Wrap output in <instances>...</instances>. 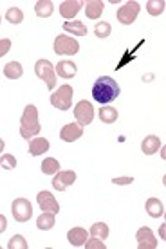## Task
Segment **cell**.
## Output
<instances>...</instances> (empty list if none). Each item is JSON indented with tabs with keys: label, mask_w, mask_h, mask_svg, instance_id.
Instances as JSON below:
<instances>
[{
	"label": "cell",
	"mask_w": 166,
	"mask_h": 249,
	"mask_svg": "<svg viewBox=\"0 0 166 249\" xmlns=\"http://www.w3.org/2000/svg\"><path fill=\"white\" fill-rule=\"evenodd\" d=\"M7 230V218L4 215H0V235Z\"/></svg>",
	"instance_id": "cell-35"
},
{
	"label": "cell",
	"mask_w": 166,
	"mask_h": 249,
	"mask_svg": "<svg viewBox=\"0 0 166 249\" xmlns=\"http://www.w3.org/2000/svg\"><path fill=\"white\" fill-rule=\"evenodd\" d=\"M51 105L58 108V110H71V107H73V87L71 85H60L58 90L51 94Z\"/></svg>",
	"instance_id": "cell-4"
},
{
	"label": "cell",
	"mask_w": 166,
	"mask_h": 249,
	"mask_svg": "<svg viewBox=\"0 0 166 249\" xmlns=\"http://www.w3.org/2000/svg\"><path fill=\"white\" fill-rule=\"evenodd\" d=\"M147 11L152 17H159L165 13V0H148L147 2Z\"/></svg>",
	"instance_id": "cell-27"
},
{
	"label": "cell",
	"mask_w": 166,
	"mask_h": 249,
	"mask_svg": "<svg viewBox=\"0 0 166 249\" xmlns=\"http://www.w3.org/2000/svg\"><path fill=\"white\" fill-rule=\"evenodd\" d=\"M105 11V4L101 0H89L85 4V15L87 18L98 20L101 17V13Z\"/></svg>",
	"instance_id": "cell-17"
},
{
	"label": "cell",
	"mask_w": 166,
	"mask_h": 249,
	"mask_svg": "<svg viewBox=\"0 0 166 249\" xmlns=\"http://www.w3.org/2000/svg\"><path fill=\"white\" fill-rule=\"evenodd\" d=\"M53 49H55L56 54L74 56V54H78V51H80V42L73 36H67V35H58V36L55 38Z\"/></svg>",
	"instance_id": "cell-3"
},
{
	"label": "cell",
	"mask_w": 166,
	"mask_h": 249,
	"mask_svg": "<svg viewBox=\"0 0 166 249\" xmlns=\"http://www.w3.org/2000/svg\"><path fill=\"white\" fill-rule=\"evenodd\" d=\"M47 150H49V141L45 137H33L31 141H29V154L33 157L42 156Z\"/></svg>",
	"instance_id": "cell-16"
},
{
	"label": "cell",
	"mask_w": 166,
	"mask_h": 249,
	"mask_svg": "<svg viewBox=\"0 0 166 249\" xmlns=\"http://www.w3.org/2000/svg\"><path fill=\"white\" fill-rule=\"evenodd\" d=\"M53 11H55V6H53L51 0H38L37 4H35V13L40 18H49Z\"/></svg>",
	"instance_id": "cell-20"
},
{
	"label": "cell",
	"mask_w": 166,
	"mask_h": 249,
	"mask_svg": "<svg viewBox=\"0 0 166 249\" xmlns=\"http://www.w3.org/2000/svg\"><path fill=\"white\" fill-rule=\"evenodd\" d=\"M76 179H78V175H76V172H73V170L58 172V174H55V177H53V188L58 190V192H65L69 186H73L74 182H76Z\"/></svg>",
	"instance_id": "cell-10"
},
{
	"label": "cell",
	"mask_w": 166,
	"mask_h": 249,
	"mask_svg": "<svg viewBox=\"0 0 166 249\" xmlns=\"http://www.w3.org/2000/svg\"><path fill=\"white\" fill-rule=\"evenodd\" d=\"M91 237L107 240V237H109V226L105 224V222H96V224H92L91 226Z\"/></svg>",
	"instance_id": "cell-28"
},
{
	"label": "cell",
	"mask_w": 166,
	"mask_h": 249,
	"mask_svg": "<svg viewBox=\"0 0 166 249\" xmlns=\"http://www.w3.org/2000/svg\"><path fill=\"white\" fill-rule=\"evenodd\" d=\"M0 166L4 170H13L15 166H17V159H15V156H11V154H4V156L0 157Z\"/></svg>",
	"instance_id": "cell-31"
},
{
	"label": "cell",
	"mask_w": 166,
	"mask_h": 249,
	"mask_svg": "<svg viewBox=\"0 0 166 249\" xmlns=\"http://www.w3.org/2000/svg\"><path fill=\"white\" fill-rule=\"evenodd\" d=\"M83 136V126H80L78 123H67L60 132V137L65 143H74Z\"/></svg>",
	"instance_id": "cell-12"
},
{
	"label": "cell",
	"mask_w": 166,
	"mask_h": 249,
	"mask_svg": "<svg viewBox=\"0 0 166 249\" xmlns=\"http://www.w3.org/2000/svg\"><path fill=\"white\" fill-rule=\"evenodd\" d=\"M11 215L17 222H27L33 217V206L27 199H15L11 204Z\"/></svg>",
	"instance_id": "cell-6"
},
{
	"label": "cell",
	"mask_w": 166,
	"mask_h": 249,
	"mask_svg": "<svg viewBox=\"0 0 166 249\" xmlns=\"http://www.w3.org/2000/svg\"><path fill=\"white\" fill-rule=\"evenodd\" d=\"M37 202L38 206L42 208V212H49L53 215H58L60 213V204H58V200L55 199V195L47 190H43V192H38L37 195Z\"/></svg>",
	"instance_id": "cell-9"
},
{
	"label": "cell",
	"mask_w": 166,
	"mask_h": 249,
	"mask_svg": "<svg viewBox=\"0 0 166 249\" xmlns=\"http://www.w3.org/2000/svg\"><path fill=\"white\" fill-rule=\"evenodd\" d=\"M7 248L9 249H27V242L22 235H13L7 242Z\"/></svg>",
	"instance_id": "cell-30"
},
{
	"label": "cell",
	"mask_w": 166,
	"mask_h": 249,
	"mask_svg": "<svg viewBox=\"0 0 166 249\" xmlns=\"http://www.w3.org/2000/svg\"><path fill=\"white\" fill-rule=\"evenodd\" d=\"M35 74L40 78V80L45 81V85L49 90H55L56 89V72H55V65L49 62V60H38L35 63Z\"/></svg>",
	"instance_id": "cell-5"
},
{
	"label": "cell",
	"mask_w": 166,
	"mask_h": 249,
	"mask_svg": "<svg viewBox=\"0 0 166 249\" xmlns=\"http://www.w3.org/2000/svg\"><path fill=\"white\" fill-rule=\"evenodd\" d=\"M11 49V40L7 38H0V58H4Z\"/></svg>",
	"instance_id": "cell-34"
},
{
	"label": "cell",
	"mask_w": 166,
	"mask_h": 249,
	"mask_svg": "<svg viewBox=\"0 0 166 249\" xmlns=\"http://www.w3.org/2000/svg\"><path fill=\"white\" fill-rule=\"evenodd\" d=\"M42 172L45 175H55L60 172V162L55 157H45L42 162Z\"/></svg>",
	"instance_id": "cell-24"
},
{
	"label": "cell",
	"mask_w": 166,
	"mask_h": 249,
	"mask_svg": "<svg viewBox=\"0 0 166 249\" xmlns=\"http://www.w3.org/2000/svg\"><path fill=\"white\" fill-rule=\"evenodd\" d=\"M0 22H2V17H0Z\"/></svg>",
	"instance_id": "cell-38"
},
{
	"label": "cell",
	"mask_w": 166,
	"mask_h": 249,
	"mask_svg": "<svg viewBox=\"0 0 166 249\" xmlns=\"http://www.w3.org/2000/svg\"><path fill=\"white\" fill-rule=\"evenodd\" d=\"M147 213L152 218H159L165 215V208L159 199H148L147 200Z\"/></svg>",
	"instance_id": "cell-23"
},
{
	"label": "cell",
	"mask_w": 166,
	"mask_h": 249,
	"mask_svg": "<svg viewBox=\"0 0 166 249\" xmlns=\"http://www.w3.org/2000/svg\"><path fill=\"white\" fill-rule=\"evenodd\" d=\"M40 130H42V124L38 121V108L35 105H27L20 118V136L29 141L37 134H40Z\"/></svg>",
	"instance_id": "cell-2"
},
{
	"label": "cell",
	"mask_w": 166,
	"mask_h": 249,
	"mask_svg": "<svg viewBox=\"0 0 166 249\" xmlns=\"http://www.w3.org/2000/svg\"><path fill=\"white\" fill-rule=\"evenodd\" d=\"M135 240H137V248L139 249H155L157 248V238H155L154 231L150 228H139L135 233Z\"/></svg>",
	"instance_id": "cell-11"
},
{
	"label": "cell",
	"mask_w": 166,
	"mask_h": 249,
	"mask_svg": "<svg viewBox=\"0 0 166 249\" xmlns=\"http://www.w3.org/2000/svg\"><path fill=\"white\" fill-rule=\"evenodd\" d=\"M55 226V215L53 213H49V212H43L40 217H38V220H37V228L38 230H51Z\"/></svg>",
	"instance_id": "cell-26"
},
{
	"label": "cell",
	"mask_w": 166,
	"mask_h": 249,
	"mask_svg": "<svg viewBox=\"0 0 166 249\" xmlns=\"http://www.w3.org/2000/svg\"><path fill=\"white\" fill-rule=\"evenodd\" d=\"M74 118H76V121H78L80 126H87V124L92 123V119H94L92 103L87 100L78 101V105L74 107Z\"/></svg>",
	"instance_id": "cell-7"
},
{
	"label": "cell",
	"mask_w": 166,
	"mask_h": 249,
	"mask_svg": "<svg viewBox=\"0 0 166 249\" xmlns=\"http://www.w3.org/2000/svg\"><path fill=\"white\" fill-rule=\"evenodd\" d=\"M4 148H6V141H4V139H2V137H0V154H2V152H4Z\"/></svg>",
	"instance_id": "cell-36"
},
{
	"label": "cell",
	"mask_w": 166,
	"mask_h": 249,
	"mask_svg": "<svg viewBox=\"0 0 166 249\" xmlns=\"http://www.w3.org/2000/svg\"><path fill=\"white\" fill-rule=\"evenodd\" d=\"M83 246H85L87 249H105L107 248L103 240H101V238H96V237H92L91 240H85Z\"/></svg>",
	"instance_id": "cell-32"
},
{
	"label": "cell",
	"mask_w": 166,
	"mask_h": 249,
	"mask_svg": "<svg viewBox=\"0 0 166 249\" xmlns=\"http://www.w3.org/2000/svg\"><path fill=\"white\" fill-rule=\"evenodd\" d=\"M139 4L137 2H125L121 9H117V22L123 25H132L137 18V15H139Z\"/></svg>",
	"instance_id": "cell-8"
},
{
	"label": "cell",
	"mask_w": 166,
	"mask_h": 249,
	"mask_svg": "<svg viewBox=\"0 0 166 249\" xmlns=\"http://www.w3.org/2000/svg\"><path fill=\"white\" fill-rule=\"evenodd\" d=\"M4 76H6L7 80H20V78L24 76V67H22V63L9 62L6 67H4Z\"/></svg>",
	"instance_id": "cell-19"
},
{
	"label": "cell",
	"mask_w": 166,
	"mask_h": 249,
	"mask_svg": "<svg viewBox=\"0 0 166 249\" xmlns=\"http://www.w3.org/2000/svg\"><path fill=\"white\" fill-rule=\"evenodd\" d=\"M112 182H114V184H117V186H127V184H132V182H134V177H132V175L114 177V179H112Z\"/></svg>",
	"instance_id": "cell-33"
},
{
	"label": "cell",
	"mask_w": 166,
	"mask_h": 249,
	"mask_svg": "<svg viewBox=\"0 0 166 249\" xmlns=\"http://www.w3.org/2000/svg\"><path fill=\"white\" fill-rule=\"evenodd\" d=\"M67 240L71 246L80 248V246H83L87 240V230H83V228H73V230H69Z\"/></svg>",
	"instance_id": "cell-18"
},
{
	"label": "cell",
	"mask_w": 166,
	"mask_h": 249,
	"mask_svg": "<svg viewBox=\"0 0 166 249\" xmlns=\"http://www.w3.org/2000/svg\"><path fill=\"white\" fill-rule=\"evenodd\" d=\"M6 20L13 25H18L24 22V11L20 7H9L6 13Z\"/></svg>",
	"instance_id": "cell-25"
},
{
	"label": "cell",
	"mask_w": 166,
	"mask_h": 249,
	"mask_svg": "<svg viewBox=\"0 0 166 249\" xmlns=\"http://www.w3.org/2000/svg\"><path fill=\"white\" fill-rule=\"evenodd\" d=\"M94 33H96V36H98V38L105 40V38L111 36L112 25L109 24V22H98V24H96V27H94Z\"/></svg>",
	"instance_id": "cell-29"
},
{
	"label": "cell",
	"mask_w": 166,
	"mask_h": 249,
	"mask_svg": "<svg viewBox=\"0 0 166 249\" xmlns=\"http://www.w3.org/2000/svg\"><path fill=\"white\" fill-rule=\"evenodd\" d=\"M121 94V87L114 78L111 76H101L94 81L92 85V98L98 103L105 105V103H111V101L117 100Z\"/></svg>",
	"instance_id": "cell-1"
},
{
	"label": "cell",
	"mask_w": 166,
	"mask_h": 249,
	"mask_svg": "<svg viewBox=\"0 0 166 249\" xmlns=\"http://www.w3.org/2000/svg\"><path fill=\"white\" fill-rule=\"evenodd\" d=\"M161 146H163V143H161L159 137L157 136H147L141 143V152L145 154V156H154V154L159 152Z\"/></svg>",
	"instance_id": "cell-15"
},
{
	"label": "cell",
	"mask_w": 166,
	"mask_h": 249,
	"mask_svg": "<svg viewBox=\"0 0 166 249\" xmlns=\"http://www.w3.org/2000/svg\"><path fill=\"white\" fill-rule=\"evenodd\" d=\"M55 72L60 78H63V80H71V78H74V76L78 74V65L74 62H71V60H62L55 67Z\"/></svg>",
	"instance_id": "cell-14"
},
{
	"label": "cell",
	"mask_w": 166,
	"mask_h": 249,
	"mask_svg": "<svg viewBox=\"0 0 166 249\" xmlns=\"http://www.w3.org/2000/svg\"><path fill=\"white\" fill-rule=\"evenodd\" d=\"M159 233H161V238H163V240H165V226H161Z\"/></svg>",
	"instance_id": "cell-37"
},
{
	"label": "cell",
	"mask_w": 166,
	"mask_h": 249,
	"mask_svg": "<svg viewBox=\"0 0 166 249\" xmlns=\"http://www.w3.org/2000/svg\"><path fill=\"white\" fill-rule=\"evenodd\" d=\"M81 7H83V4H81L80 0H65V2L60 4V15H62L67 22H71V20L80 13Z\"/></svg>",
	"instance_id": "cell-13"
},
{
	"label": "cell",
	"mask_w": 166,
	"mask_h": 249,
	"mask_svg": "<svg viewBox=\"0 0 166 249\" xmlns=\"http://www.w3.org/2000/svg\"><path fill=\"white\" fill-rule=\"evenodd\" d=\"M63 31L71 33L74 36H85L87 35V25L80 20H74V22H65L63 24Z\"/></svg>",
	"instance_id": "cell-21"
},
{
	"label": "cell",
	"mask_w": 166,
	"mask_h": 249,
	"mask_svg": "<svg viewBox=\"0 0 166 249\" xmlns=\"http://www.w3.org/2000/svg\"><path fill=\"white\" fill-rule=\"evenodd\" d=\"M99 121L105 124H112L116 123L117 118H119V112H117L116 108H112V107H101V110H99Z\"/></svg>",
	"instance_id": "cell-22"
}]
</instances>
